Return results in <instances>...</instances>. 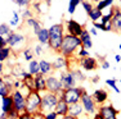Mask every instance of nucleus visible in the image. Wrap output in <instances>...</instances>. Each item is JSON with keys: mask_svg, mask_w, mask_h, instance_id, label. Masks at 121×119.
Wrapping results in <instances>:
<instances>
[{"mask_svg": "<svg viewBox=\"0 0 121 119\" xmlns=\"http://www.w3.org/2000/svg\"><path fill=\"white\" fill-rule=\"evenodd\" d=\"M23 81H22V79H14L13 81V87H14V90H19V88H22V87H23Z\"/></svg>", "mask_w": 121, "mask_h": 119, "instance_id": "41", "label": "nucleus"}, {"mask_svg": "<svg viewBox=\"0 0 121 119\" xmlns=\"http://www.w3.org/2000/svg\"><path fill=\"white\" fill-rule=\"evenodd\" d=\"M7 41H8V46L12 50H19V49H26L25 46L26 42H27V38L21 32H12L7 37Z\"/></svg>", "mask_w": 121, "mask_h": 119, "instance_id": "6", "label": "nucleus"}, {"mask_svg": "<svg viewBox=\"0 0 121 119\" xmlns=\"http://www.w3.org/2000/svg\"><path fill=\"white\" fill-rule=\"evenodd\" d=\"M68 104L66 103L63 99H60L59 97V100H58V103H57V106H56V109H54V111L58 114V117H65V115H67L68 114Z\"/></svg>", "mask_w": 121, "mask_h": 119, "instance_id": "20", "label": "nucleus"}, {"mask_svg": "<svg viewBox=\"0 0 121 119\" xmlns=\"http://www.w3.org/2000/svg\"><path fill=\"white\" fill-rule=\"evenodd\" d=\"M10 92H13V91H10L9 87L7 86V83L4 81V77H0V97L3 99L5 96H9Z\"/></svg>", "mask_w": 121, "mask_h": 119, "instance_id": "26", "label": "nucleus"}, {"mask_svg": "<svg viewBox=\"0 0 121 119\" xmlns=\"http://www.w3.org/2000/svg\"><path fill=\"white\" fill-rule=\"evenodd\" d=\"M34 90L37 92H45L47 91V77L41 73L34 76Z\"/></svg>", "mask_w": 121, "mask_h": 119, "instance_id": "14", "label": "nucleus"}, {"mask_svg": "<svg viewBox=\"0 0 121 119\" xmlns=\"http://www.w3.org/2000/svg\"><path fill=\"white\" fill-rule=\"evenodd\" d=\"M119 82H120V83H121V79H120V81H119Z\"/></svg>", "mask_w": 121, "mask_h": 119, "instance_id": "62", "label": "nucleus"}, {"mask_svg": "<svg viewBox=\"0 0 121 119\" xmlns=\"http://www.w3.org/2000/svg\"><path fill=\"white\" fill-rule=\"evenodd\" d=\"M62 119H79V118H76V117H72V115L67 114V115H65V117H62Z\"/></svg>", "mask_w": 121, "mask_h": 119, "instance_id": "53", "label": "nucleus"}, {"mask_svg": "<svg viewBox=\"0 0 121 119\" xmlns=\"http://www.w3.org/2000/svg\"><path fill=\"white\" fill-rule=\"evenodd\" d=\"M8 46V41H7V37L4 36H0V49H4V47Z\"/></svg>", "mask_w": 121, "mask_h": 119, "instance_id": "46", "label": "nucleus"}, {"mask_svg": "<svg viewBox=\"0 0 121 119\" xmlns=\"http://www.w3.org/2000/svg\"><path fill=\"white\" fill-rule=\"evenodd\" d=\"M82 113H84V107H82L81 103H76V104H72V105L68 106V114L72 115V117H81Z\"/></svg>", "mask_w": 121, "mask_h": 119, "instance_id": "22", "label": "nucleus"}, {"mask_svg": "<svg viewBox=\"0 0 121 119\" xmlns=\"http://www.w3.org/2000/svg\"><path fill=\"white\" fill-rule=\"evenodd\" d=\"M98 113L103 117V119H117V115H119V110L112 105V104H107V105L103 104V105H99Z\"/></svg>", "mask_w": 121, "mask_h": 119, "instance_id": "11", "label": "nucleus"}, {"mask_svg": "<svg viewBox=\"0 0 121 119\" xmlns=\"http://www.w3.org/2000/svg\"><path fill=\"white\" fill-rule=\"evenodd\" d=\"M93 100L95 101L97 105H103L108 100V92L104 88H98L93 92Z\"/></svg>", "mask_w": 121, "mask_h": 119, "instance_id": "16", "label": "nucleus"}, {"mask_svg": "<svg viewBox=\"0 0 121 119\" xmlns=\"http://www.w3.org/2000/svg\"><path fill=\"white\" fill-rule=\"evenodd\" d=\"M32 119H45V117H44V113L37 111V113H35V114H32Z\"/></svg>", "mask_w": 121, "mask_h": 119, "instance_id": "48", "label": "nucleus"}, {"mask_svg": "<svg viewBox=\"0 0 121 119\" xmlns=\"http://www.w3.org/2000/svg\"><path fill=\"white\" fill-rule=\"evenodd\" d=\"M12 109H13V99H12V95L3 97V100H1V111L5 113V114H8V113H9Z\"/></svg>", "mask_w": 121, "mask_h": 119, "instance_id": "23", "label": "nucleus"}, {"mask_svg": "<svg viewBox=\"0 0 121 119\" xmlns=\"http://www.w3.org/2000/svg\"><path fill=\"white\" fill-rule=\"evenodd\" d=\"M13 99V109L21 114L26 110V96L21 92V90H13L12 92Z\"/></svg>", "mask_w": 121, "mask_h": 119, "instance_id": "8", "label": "nucleus"}, {"mask_svg": "<svg viewBox=\"0 0 121 119\" xmlns=\"http://www.w3.org/2000/svg\"><path fill=\"white\" fill-rule=\"evenodd\" d=\"M0 119H8V115L5 114V113H1V114H0Z\"/></svg>", "mask_w": 121, "mask_h": 119, "instance_id": "58", "label": "nucleus"}, {"mask_svg": "<svg viewBox=\"0 0 121 119\" xmlns=\"http://www.w3.org/2000/svg\"><path fill=\"white\" fill-rule=\"evenodd\" d=\"M48 30H49V42H48V46L50 47L53 51L60 54V47H62L63 37H65V33H66L65 24H62V23L52 24Z\"/></svg>", "mask_w": 121, "mask_h": 119, "instance_id": "1", "label": "nucleus"}, {"mask_svg": "<svg viewBox=\"0 0 121 119\" xmlns=\"http://www.w3.org/2000/svg\"><path fill=\"white\" fill-rule=\"evenodd\" d=\"M59 100V95L53 92H41V106H40V111L41 113H48V111H53L57 106V103Z\"/></svg>", "mask_w": 121, "mask_h": 119, "instance_id": "4", "label": "nucleus"}, {"mask_svg": "<svg viewBox=\"0 0 121 119\" xmlns=\"http://www.w3.org/2000/svg\"><path fill=\"white\" fill-rule=\"evenodd\" d=\"M79 64L82 69L89 70V72H90V70H95L98 68V60L95 58H93V56H86V58L80 59Z\"/></svg>", "mask_w": 121, "mask_h": 119, "instance_id": "15", "label": "nucleus"}, {"mask_svg": "<svg viewBox=\"0 0 121 119\" xmlns=\"http://www.w3.org/2000/svg\"><path fill=\"white\" fill-rule=\"evenodd\" d=\"M12 32H13V31L10 30V24H8V23H0V36L8 37V36H9Z\"/></svg>", "mask_w": 121, "mask_h": 119, "instance_id": "32", "label": "nucleus"}, {"mask_svg": "<svg viewBox=\"0 0 121 119\" xmlns=\"http://www.w3.org/2000/svg\"><path fill=\"white\" fill-rule=\"evenodd\" d=\"M40 5H41V4H40L39 1H35V3L32 4V8L35 9V12H36L37 14H43V10L40 9Z\"/></svg>", "mask_w": 121, "mask_h": 119, "instance_id": "45", "label": "nucleus"}, {"mask_svg": "<svg viewBox=\"0 0 121 119\" xmlns=\"http://www.w3.org/2000/svg\"><path fill=\"white\" fill-rule=\"evenodd\" d=\"M89 32H90V35H93V36H97L98 35V31H97L95 27H91L90 30H89Z\"/></svg>", "mask_w": 121, "mask_h": 119, "instance_id": "52", "label": "nucleus"}, {"mask_svg": "<svg viewBox=\"0 0 121 119\" xmlns=\"http://www.w3.org/2000/svg\"><path fill=\"white\" fill-rule=\"evenodd\" d=\"M113 3H115V0H100L99 3H97V4H95V8L103 12L106 8H111Z\"/></svg>", "mask_w": 121, "mask_h": 119, "instance_id": "28", "label": "nucleus"}, {"mask_svg": "<svg viewBox=\"0 0 121 119\" xmlns=\"http://www.w3.org/2000/svg\"><path fill=\"white\" fill-rule=\"evenodd\" d=\"M43 53H44V49H43V45H41V44H37L36 46H35V49H34V54H35L36 56H40Z\"/></svg>", "mask_w": 121, "mask_h": 119, "instance_id": "42", "label": "nucleus"}, {"mask_svg": "<svg viewBox=\"0 0 121 119\" xmlns=\"http://www.w3.org/2000/svg\"><path fill=\"white\" fill-rule=\"evenodd\" d=\"M84 92V88L82 87H70V88H63V91L60 92L59 97L63 99L68 105H72V104L80 103V99H81V95Z\"/></svg>", "mask_w": 121, "mask_h": 119, "instance_id": "5", "label": "nucleus"}, {"mask_svg": "<svg viewBox=\"0 0 121 119\" xmlns=\"http://www.w3.org/2000/svg\"><path fill=\"white\" fill-rule=\"evenodd\" d=\"M113 13H115V8H111V9L108 10L107 14H103V15H102V18H100V23H102V24H106L107 22H111Z\"/></svg>", "mask_w": 121, "mask_h": 119, "instance_id": "34", "label": "nucleus"}, {"mask_svg": "<svg viewBox=\"0 0 121 119\" xmlns=\"http://www.w3.org/2000/svg\"><path fill=\"white\" fill-rule=\"evenodd\" d=\"M76 55L79 56L80 59H82V58H86V56H90V53H89V50H85V49H82V47H80L76 51Z\"/></svg>", "mask_w": 121, "mask_h": 119, "instance_id": "39", "label": "nucleus"}, {"mask_svg": "<svg viewBox=\"0 0 121 119\" xmlns=\"http://www.w3.org/2000/svg\"><path fill=\"white\" fill-rule=\"evenodd\" d=\"M10 54H12V49L9 46L4 47V49H0V63H4L10 56Z\"/></svg>", "mask_w": 121, "mask_h": 119, "instance_id": "31", "label": "nucleus"}, {"mask_svg": "<svg viewBox=\"0 0 121 119\" xmlns=\"http://www.w3.org/2000/svg\"><path fill=\"white\" fill-rule=\"evenodd\" d=\"M111 23L115 32H121V9L120 8H115V13L112 15Z\"/></svg>", "mask_w": 121, "mask_h": 119, "instance_id": "18", "label": "nucleus"}, {"mask_svg": "<svg viewBox=\"0 0 121 119\" xmlns=\"http://www.w3.org/2000/svg\"><path fill=\"white\" fill-rule=\"evenodd\" d=\"M19 14H21V18L22 19H27V18L34 17V13H32V10H31L30 8H26V9H23V10L19 9Z\"/></svg>", "mask_w": 121, "mask_h": 119, "instance_id": "37", "label": "nucleus"}, {"mask_svg": "<svg viewBox=\"0 0 121 119\" xmlns=\"http://www.w3.org/2000/svg\"><path fill=\"white\" fill-rule=\"evenodd\" d=\"M91 82H93V83H98V82H99V77H98V76L93 77V78H91Z\"/></svg>", "mask_w": 121, "mask_h": 119, "instance_id": "55", "label": "nucleus"}, {"mask_svg": "<svg viewBox=\"0 0 121 119\" xmlns=\"http://www.w3.org/2000/svg\"><path fill=\"white\" fill-rule=\"evenodd\" d=\"M36 37H37L39 44L47 45V46H48V42H49V30H48V28H41L40 32L37 33Z\"/></svg>", "mask_w": 121, "mask_h": 119, "instance_id": "24", "label": "nucleus"}, {"mask_svg": "<svg viewBox=\"0 0 121 119\" xmlns=\"http://www.w3.org/2000/svg\"><path fill=\"white\" fill-rule=\"evenodd\" d=\"M8 119H18V117H19V113L17 111V110H14V109H12L9 113H8Z\"/></svg>", "mask_w": 121, "mask_h": 119, "instance_id": "43", "label": "nucleus"}, {"mask_svg": "<svg viewBox=\"0 0 121 119\" xmlns=\"http://www.w3.org/2000/svg\"><path fill=\"white\" fill-rule=\"evenodd\" d=\"M40 106H41V92H37L35 90L28 92L26 96V110L25 111L30 113V114H35L40 111Z\"/></svg>", "mask_w": 121, "mask_h": 119, "instance_id": "3", "label": "nucleus"}, {"mask_svg": "<svg viewBox=\"0 0 121 119\" xmlns=\"http://www.w3.org/2000/svg\"><path fill=\"white\" fill-rule=\"evenodd\" d=\"M65 30H66V32L70 33V35H75V36H79L80 37L82 31H84V27H82L77 21H75V19H66Z\"/></svg>", "mask_w": 121, "mask_h": 119, "instance_id": "12", "label": "nucleus"}, {"mask_svg": "<svg viewBox=\"0 0 121 119\" xmlns=\"http://www.w3.org/2000/svg\"><path fill=\"white\" fill-rule=\"evenodd\" d=\"M13 17H12V19L9 21V24L12 27H17V26H19V23H21V14H19L17 10H13Z\"/></svg>", "mask_w": 121, "mask_h": 119, "instance_id": "33", "label": "nucleus"}, {"mask_svg": "<svg viewBox=\"0 0 121 119\" xmlns=\"http://www.w3.org/2000/svg\"><path fill=\"white\" fill-rule=\"evenodd\" d=\"M115 60H116L117 63H120V61H121V55H119V54H117V55H115Z\"/></svg>", "mask_w": 121, "mask_h": 119, "instance_id": "57", "label": "nucleus"}, {"mask_svg": "<svg viewBox=\"0 0 121 119\" xmlns=\"http://www.w3.org/2000/svg\"><path fill=\"white\" fill-rule=\"evenodd\" d=\"M34 51L30 49V47H26V49H23V56H25V60L27 61H31L34 59Z\"/></svg>", "mask_w": 121, "mask_h": 119, "instance_id": "38", "label": "nucleus"}, {"mask_svg": "<svg viewBox=\"0 0 121 119\" xmlns=\"http://www.w3.org/2000/svg\"><path fill=\"white\" fill-rule=\"evenodd\" d=\"M80 38H81V47L85 50H90L91 47H93V41H91V35L90 32H89V30H85L82 31L81 36H80Z\"/></svg>", "mask_w": 121, "mask_h": 119, "instance_id": "17", "label": "nucleus"}, {"mask_svg": "<svg viewBox=\"0 0 121 119\" xmlns=\"http://www.w3.org/2000/svg\"><path fill=\"white\" fill-rule=\"evenodd\" d=\"M71 72H72V74H73L75 79L77 81V83H79V82H84L85 79H86L85 74L82 73V70H81V69H79V68H75V69H71Z\"/></svg>", "mask_w": 121, "mask_h": 119, "instance_id": "29", "label": "nucleus"}, {"mask_svg": "<svg viewBox=\"0 0 121 119\" xmlns=\"http://www.w3.org/2000/svg\"><path fill=\"white\" fill-rule=\"evenodd\" d=\"M3 73H4V65L3 63H0V77H3Z\"/></svg>", "mask_w": 121, "mask_h": 119, "instance_id": "54", "label": "nucleus"}, {"mask_svg": "<svg viewBox=\"0 0 121 119\" xmlns=\"http://www.w3.org/2000/svg\"><path fill=\"white\" fill-rule=\"evenodd\" d=\"M94 119H103V117H102V115H100L99 114V113H95V114H94Z\"/></svg>", "mask_w": 121, "mask_h": 119, "instance_id": "56", "label": "nucleus"}, {"mask_svg": "<svg viewBox=\"0 0 121 119\" xmlns=\"http://www.w3.org/2000/svg\"><path fill=\"white\" fill-rule=\"evenodd\" d=\"M93 27H95L97 30H102V31H104V24H102L100 22H93Z\"/></svg>", "mask_w": 121, "mask_h": 119, "instance_id": "49", "label": "nucleus"}, {"mask_svg": "<svg viewBox=\"0 0 121 119\" xmlns=\"http://www.w3.org/2000/svg\"><path fill=\"white\" fill-rule=\"evenodd\" d=\"M119 49H120V50H121V44H120V45H119Z\"/></svg>", "mask_w": 121, "mask_h": 119, "instance_id": "61", "label": "nucleus"}, {"mask_svg": "<svg viewBox=\"0 0 121 119\" xmlns=\"http://www.w3.org/2000/svg\"><path fill=\"white\" fill-rule=\"evenodd\" d=\"M47 91L60 95V92L63 91V84L60 82V79L54 74L47 76Z\"/></svg>", "mask_w": 121, "mask_h": 119, "instance_id": "9", "label": "nucleus"}, {"mask_svg": "<svg viewBox=\"0 0 121 119\" xmlns=\"http://www.w3.org/2000/svg\"><path fill=\"white\" fill-rule=\"evenodd\" d=\"M44 117H45V119H57V118H58V114H57V113L53 110V111H48V113H45Z\"/></svg>", "mask_w": 121, "mask_h": 119, "instance_id": "44", "label": "nucleus"}, {"mask_svg": "<svg viewBox=\"0 0 121 119\" xmlns=\"http://www.w3.org/2000/svg\"><path fill=\"white\" fill-rule=\"evenodd\" d=\"M81 5H82V8H84V10L86 12V14H89L91 12V9L94 8L93 3L89 1V0H81Z\"/></svg>", "mask_w": 121, "mask_h": 119, "instance_id": "36", "label": "nucleus"}, {"mask_svg": "<svg viewBox=\"0 0 121 119\" xmlns=\"http://www.w3.org/2000/svg\"><path fill=\"white\" fill-rule=\"evenodd\" d=\"M116 82H117V81H116L115 78H108V79H106V84H107V86H109V87H112V88H113V91L116 92V93H120L121 91H120L119 87H117Z\"/></svg>", "mask_w": 121, "mask_h": 119, "instance_id": "35", "label": "nucleus"}, {"mask_svg": "<svg viewBox=\"0 0 121 119\" xmlns=\"http://www.w3.org/2000/svg\"><path fill=\"white\" fill-rule=\"evenodd\" d=\"M102 15H103V12L102 10H99V9H97L95 7L91 9V12L88 14V17H89V19H90L91 22H98L100 18H102Z\"/></svg>", "mask_w": 121, "mask_h": 119, "instance_id": "27", "label": "nucleus"}, {"mask_svg": "<svg viewBox=\"0 0 121 119\" xmlns=\"http://www.w3.org/2000/svg\"><path fill=\"white\" fill-rule=\"evenodd\" d=\"M89 1H91V3H95V4H97V3H99L100 0H89Z\"/></svg>", "mask_w": 121, "mask_h": 119, "instance_id": "60", "label": "nucleus"}, {"mask_svg": "<svg viewBox=\"0 0 121 119\" xmlns=\"http://www.w3.org/2000/svg\"><path fill=\"white\" fill-rule=\"evenodd\" d=\"M80 47H81V38L79 36L70 35L66 32L65 37H63L62 47H60V55L66 56V58H72Z\"/></svg>", "mask_w": 121, "mask_h": 119, "instance_id": "2", "label": "nucleus"}, {"mask_svg": "<svg viewBox=\"0 0 121 119\" xmlns=\"http://www.w3.org/2000/svg\"><path fill=\"white\" fill-rule=\"evenodd\" d=\"M100 67H102V69L107 70V69H109V68H111V64H109V61H107V60H103L102 64H100Z\"/></svg>", "mask_w": 121, "mask_h": 119, "instance_id": "50", "label": "nucleus"}, {"mask_svg": "<svg viewBox=\"0 0 121 119\" xmlns=\"http://www.w3.org/2000/svg\"><path fill=\"white\" fill-rule=\"evenodd\" d=\"M80 103H81L82 107H84V111L86 113V114L94 115V114L98 111L97 104H95V101L93 100V96H91L90 93H88L85 90H84V92H82V95H81Z\"/></svg>", "mask_w": 121, "mask_h": 119, "instance_id": "7", "label": "nucleus"}, {"mask_svg": "<svg viewBox=\"0 0 121 119\" xmlns=\"http://www.w3.org/2000/svg\"><path fill=\"white\" fill-rule=\"evenodd\" d=\"M45 4H47V7H49L52 4V0H45Z\"/></svg>", "mask_w": 121, "mask_h": 119, "instance_id": "59", "label": "nucleus"}, {"mask_svg": "<svg viewBox=\"0 0 121 119\" xmlns=\"http://www.w3.org/2000/svg\"><path fill=\"white\" fill-rule=\"evenodd\" d=\"M52 65H53L54 72H62V70H65V69L68 70L70 69V60H68V58H66V56H63L59 54V55L52 61Z\"/></svg>", "mask_w": 121, "mask_h": 119, "instance_id": "13", "label": "nucleus"}, {"mask_svg": "<svg viewBox=\"0 0 121 119\" xmlns=\"http://www.w3.org/2000/svg\"><path fill=\"white\" fill-rule=\"evenodd\" d=\"M13 1L19 8H28V5H30V0H13Z\"/></svg>", "mask_w": 121, "mask_h": 119, "instance_id": "40", "label": "nucleus"}, {"mask_svg": "<svg viewBox=\"0 0 121 119\" xmlns=\"http://www.w3.org/2000/svg\"><path fill=\"white\" fill-rule=\"evenodd\" d=\"M18 119H32V114H30V113H27V111H23V113L19 114Z\"/></svg>", "mask_w": 121, "mask_h": 119, "instance_id": "47", "label": "nucleus"}, {"mask_svg": "<svg viewBox=\"0 0 121 119\" xmlns=\"http://www.w3.org/2000/svg\"><path fill=\"white\" fill-rule=\"evenodd\" d=\"M25 23H26V26H28V27H31L32 28V32H34V35H36L37 36V33L40 32V30H41V23H40V21L37 18H35V17H31V18H27V19H25Z\"/></svg>", "mask_w": 121, "mask_h": 119, "instance_id": "19", "label": "nucleus"}, {"mask_svg": "<svg viewBox=\"0 0 121 119\" xmlns=\"http://www.w3.org/2000/svg\"><path fill=\"white\" fill-rule=\"evenodd\" d=\"M58 73V78L60 79L63 84V88H70V87H76L77 86V81L75 79L71 69L68 70H62V72H57Z\"/></svg>", "mask_w": 121, "mask_h": 119, "instance_id": "10", "label": "nucleus"}, {"mask_svg": "<svg viewBox=\"0 0 121 119\" xmlns=\"http://www.w3.org/2000/svg\"><path fill=\"white\" fill-rule=\"evenodd\" d=\"M39 64H40V73L41 74H44L45 77L49 74H53L54 69H53V65H52L50 61L45 60V59H41V60H39Z\"/></svg>", "mask_w": 121, "mask_h": 119, "instance_id": "21", "label": "nucleus"}, {"mask_svg": "<svg viewBox=\"0 0 121 119\" xmlns=\"http://www.w3.org/2000/svg\"><path fill=\"white\" fill-rule=\"evenodd\" d=\"M80 3H81V0H68V8H67V12L68 14H75L76 12V8L80 5Z\"/></svg>", "mask_w": 121, "mask_h": 119, "instance_id": "30", "label": "nucleus"}, {"mask_svg": "<svg viewBox=\"0 0 121 119\" xmlns=\"http://www.w3.org/2000/svg\"><path fill=\"white\" fill-rule=\"evenodd\" d=\"M27 72H30L32 76L39 74V73H40V64H39V60H35V59H32L31 61H28Z\"/></svg>", "mask_w": 121, "mask_h": 119, "instance_id": "25", "label": "nucleus"}, {"mask_svg": "<svg viewBox=\"0 0 121 119\" xmlns=\"http://www.w3.org/2000/svg\"><path fill=\"white\" fill-rule=\"evenodd\" d=\"M104 31H106V32L113 31V28H112V23H111V22H107V23L104 24Z\"/></svg>", "mask_w": 121, "mask_h": 119, "instance_id": "51", "label": "nucleus"}]
</instances>
